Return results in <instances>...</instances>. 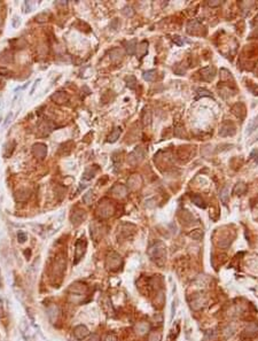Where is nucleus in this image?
<instances>
[{
	"label": "nucleus",
	"mask_w": 258,
	"mask_h": 341,
	"mask_svg": "<svg viewBox=\"0 0 258 341\" xmlns=\"http://www.w3.org/2000/svg\"><path fill=\"white\" fill-rule=\"evenodd\" d=\"M173 41H174L176 44H177V45H179V46L184 45V43H185L184 40H182V38H180L179 36H174V37H173Z\"/></svg>",
	"instance_id": "nucleus-30"
},
{
	"label": "nucleus",
	"mask_w": 258,
	"mask_h": 341,
	"mask_svg": "<svg viewBox=\"0 0 258 341\" xmlns=\"http://www.w3.org/2000/svg\"><path fill=\"white\" fill-rule=\"evenodd\" d=\"M88 341H100V338H99L97 335L93 334V335H92V337H91V339H90V340H88Z\"/></svg>",
	"instance_id": "nucleus-34"
},
{
	"label": "nucleus",
	"mask_w": 258,
	"mask_h": 341,
	"mask_svg": "<svg viewBox=\"0 0 258 341\" xmlns=\"http://www.w3.org/2000/svg\"><path fill=\"white\" fill-rule=\"evenodd\" d=\"M24 6L27 7V10H25V12H28V13H29V12H31V9H32V6H31L30 1H27V3H24Z\"/></svg>",
	"instance_id": "nucleus-31"
},
{
	"label": "nucleus",
	"mask_w": 258,
	"mask_h": 341,
	"mask_svg": "<svg viewBox=\"0 0 258 341\" xmlns=\"http://www.w3.org/2000/svg\"><path fill=\"white\" fill-rule=\"evenodd\" d=\"M13 117H14V113H13V111H9V114H8V115L6 116V118H5V122H3V127H8V124L12 123Z\"/></svg>",
	"instance_id": "nucleus-25"
},
{
	"label": "nucleus",
	"mask_w": 258,
	"mask_h": 341,
	"mask_svg": "<svg viewBox=\"0 0 258 341\" xmlns=\"http://www.w3.org/2000/svg\"><path fill=\"white\" fill-rule=\"evenodd\" d=\"M52 100L55 101L56 104H63L64 101L68 100V97L64 93H62V92H57V93L52 95Z\"/></svg>",
	"instance_id": "nucleus-12"
},
{
	"label": "nucleus",
	"mask_w": 258,
	"mask_h": 341,
	"mask_svg": "<svg viewBox=\"0 0 258 341\" xmlns=\"http://www.w3.org/2000/svg\"><path fill=\"white\" fill-rule=\"evenodd\" d=\"M121 133H122L121 127H116V129H115V130L113 131L110 134H109V137H108V143H115V141L119 138Z\"/></svg>",
	"instance_id": "nucleus-15"
},
{
	"label": "nucleus",
	"mask_w": 258,
	"mask_h": 341,
	"mask_svg": "<svg viewBox=\"0 0 258 341\" xmlns=\"http://www.w3.org/2000/svg\"><path fill=\"white\" fill-rule=\"evenodd\" d=\"M232 111L236 115V116L240 118V120H243L245 116V105L243 104H236L233 106V108H232Z\"/></svg>",
	"instance_id": "nucleus-10"
},
{
	"label": "nucleus",
	"mask_w": 258,
	"mask_h": 341,
	"mask_svg": "<svg viewBox=\"0 0 258 341\" xmlns=\"http://www.w3.org/2000/svg\"><path fill=\"white\" fill-rule=\"evenodd\" d=\"M189 237L193 238L194 240H200V239L203 237V232H202L201 230H195L189 233Z\"/></svg>",
	"instance_id": "nucleus-22"
},
{
	"label": "nucleus",
	"mask_w": 258,
	"mask_h": 341,
	"mask_svg": "<svg viewBox=\"0 0 258 341\" xmlns=\"http://www.w3.org/2000/svg\"><path fill=\"white\" fill-rule=\"evenodd\" d=\"M12 24H13V27L14 28H17L18 25L21 24V20H20V17H17V16H14L13 17V20H12Z\"/></svg>",
	"instance_id": "nucleus-29"
},
{
	"label": "nucleus",
	"mask_w": 258,
	"mask_h": 341,
	"mask_svg": "<svg viewBox=\"0 0 258 341\" xmlns=\"http://www.w3.org/2000/svg\"><path fill=\"white\" fill-rule=\"evenodd\" d=\"M174 311H176V303H174V301H173L172 302V308H171V319L173 318Z\"/></svg>",
	"instance_id": "nucleus-33"
},
{
	"label": "nucleus",
	"mask_w": 258,
	"mask_h": 341,
	"mask_svg": "<svg viewBox=\"0 0 258 341\" xmlns=\"http://www.w3.org/2000/svg\"><path fill=\"white\" fill-rule=\"evenodd\" d=\"M85 218H86V213H85L84 210H82V209H78V210L75 211L74 214H72V216H71V222H72V224L74 225H79L82 222L84 221Z\"/></svg>",
	"instance_id": "nucleus-9"
},
{
	"label": "nucleus",
	"mask_w": 258,
	"mask_h": 341,
	"mask_svg": "<svg viewBox=\"0 0 258 341\" xmlns=\"http://www.w3.org/2000/svg\"><path fill=\"white\" fill-rule=\"evenodd\" d=\"M86 251V241L85 239H79L75 245V263H78L79 260L83 257Z\"/></svg>",
	"instance_id": "nucleus-3"
},
{
	"label": "nucleus",
	"mask_w": 258,
	"mask_h": 341,
	"mask_svg": "<svg viewBox=\"0 0 258 341\" xmlns=\"http://www.w3.org/2000/svg\"><path fill=\"white\" fill-rule=\"evenodd\" d=\"M160 246V245H158ZM158 246H156V251H155V254H150V256L153 258H154L155 261H158L160 260H162V261H164V257H165V248L164 247H162V248H158Z\"/></svg>",
	"instance_id": "nucleus-11"
},
{
	"label": "nucleus",
	"mask_w": 258,
	"mask_h": 341,
	"mask_svg": "<svg viewBox=\"0 0 258 341\" xmlns=\"http://www.w3.org/2000/svg\"><path fill=\"white\" fill-rule=\"evenodd\" d=\"M88 334H90V331H88V328L85 325H78V326H76L74 328V335L78 340H83Z\"/></svg>",
	"instance_id": "nucleus-5"
},
{
	"label": "nucleus",
	"mask_w": 258,
	"mask_h": 341,
	"mask_svg": "<svg viewBox=\"0 0 258 341\" xmlns=\"http://www.w3.org/2000/svg\"><path fill=\"white\" fill-rule=\"evenodd\" d=\"M155 76H156V70H148V71H145L144 75H142V77H144V79H145V80H147V82H153V80L155 79Z\"/></svg>",
	"instance_id": "nucleus-18"
},
{
	"label": "nucleus",
	"mask_w": 258,
	"mask_h": 341,
	"mask_svg": "<svg viewBox=\"0 0 258 341\" xmlns=\"http://www.w3.org/2000/svg\"><path fill=\"white\" fill-rule=\"evenodd\" d=\"M201 97H211V93L209 92L208 90H204V89H200V90L197 91V97H196V99H198V98H201Z\"/></svg>",
	"instance_id": "nucleus-24"
},
{
	"label": "nucleus",
	"mask_w": 258,
	"mask_h": 341,
	"mask_svg": "<svg viewBox=\"0 0 258 341\" xmlns=\"http://www.w3.org/2000/svg\"><path fill=\"white\" fill-rule=\"evenodd\" d=\"M235 133V127L232 123H226L223 124V127H220V131H219V134L221 137H227V136H233Z\"/></svg>",
	"instance_id": "nucleus-8"
},
{
	"label": "nucleus",
	"mask_w": 258,
	"mask_h": 341,
	"mask_svg": "<svg viewBox=\"0 0 258 341\" xmlns=\"http://www.w3.org/2000/svg\"><path fill=\"white\" fill-rule=\"evenodd\" d=\"M200 74H201V78L203 80H207V82H210V80L213 79V77H215L216 75V69L213 67H207V68H203L201 71H200Z\"/></svg>",
	"instance_id": "nucleus-6"
},
{
	"label": "nucleus",
	"mask_w": 258,
	"mask_h": 341,
	"mask_svg": "<svg viewBox=\"0 0 258 341\" xmlns=\"http://www.w3.org/2000/svg\"><path fill=\"white\" fill-rule=\"evenodd\" d=\"M97 215L102 218H107L109 216L114 214V206L111 204V202H108V201H104V202H100L99 207H97Z\"/></svg>",
	"instance_id": "nucleus-2"
},
{
	"label": "nucleus",
	"mask_w": 258,
	"mask_h": 341,
	"mask_svg": "<svg viewBox=\"0 0 258 341\" xmlns=\"http://www.w3.org/2000/svg\"><path fill=\"white\" fill-rule=\"evenodd\" d=\"M209 5H210V6H219V5H220V3H219V1H218V3H211V1H210V3H209Z\"/></svg>",
	"instance_id": "nucleus-35"
},
{
	"label": "nucleus",
	"mask_w": 258,
	"mask_h": 341,
	"mask_svg": "<svg viewBox=\"0 0 258 341\" xmlns=\"http://www.w3.org/2000/svg\"><path fill=\"white\" fill-rule=\"evenodd\" d=\"M66 257L63 255H59L54 260V264L52 268V277L53 278H61L66 270Z\"/></svg>",
	"instance_id": "nucleus-1"
},
{
	"label": "nucleus",
	"mask_w": 258,
	"mask_h": 341,
	"mask_svg": "<svg viewBox=\"0 0 258 341\" xmlns=\"http://www.w3.org/2000/svg\"><path fill=\"white\" fill-rule=\"evenodd\" d=\"M36 20H37L38 22H46V21H47L46 13L44 12V13H40L39 15H37V16H36Z\"/></svg>",
	"instance_id": "nucleus-27"
},
{
	"label": "nucleus",
	"mask_w": 258,
	"mask_h": 341,
	"mask_svg": "<svg viewBox=\"0 0 258 341\" xmlns=\"http://www.w3.org/2000/svg\"><path fill=\"white\" fill-rule=\"evenodd\" d=\"M17 240L20 241L21 244H23V242H25V241L28 240V235L25 232H18L17 233Z\"/></svg>",
	"instance_id": "nucleus-26"
},
{
	"label": "nucleus",
	"mask_w": 258,
	"mask_h": 341,
	"mask_svg": "<svg viewBox=\"0 0 258 341\" xmlns=\"http://www.w3.org/2000/svg\"><path fill=\"white\" fill-rule=\"evenodd\" d=\"M141 184V178L138 177V175H133L132 177L129 179V186L131 188H137Z\"/></svg>",
	"instance_id": "nucleus-13"
},
{
	"label": "nucleus",
	"mask_w": 258,
	"mask_h": 341,
	"mask_svg": "<svg viewBox=\"0 0 258 341\" xmlns=\"http://www.w3.org/2000/svg\"><path fill=\"white\" fill-rule=\"evenodd\" d=\"M220 200L224 202V203H227L228 198H229V194H228V186H225L223 190L220 191Z\"/></svg>",
	"instance_id": "nucleus-20"
},
{
	"label": "nucleus",
	"mask_w": 258,
	"mask_h": 341,
	"mask_svg": "<svg viewBox=\"0 0 258 341\" xmlns=\"http://www.w3.org/2000/svg\"><path fill=\"white\" fill-rule=\"evenodd\" d=\"M32 152H34V156L39 157V159H44V157L47 155V147L46 145L41 144V143H38V144L34 145L32 147Z\"/></svg>",
	"instance_id": "nucleus-4"
},
{
	"label": "nucleus",
	"mask_w": 258,
	"mask_h": 341,
	"mask_svg": "<svg viewBox=\"0 0 258 341\" xmlns=\"http://www.w3.org/2000/svg\"><path fill=\"white\" fill-rule=\"evenodd\" d=\"M92 200H93V193H92V191H88L84 197H83V201H84L85 203L90 204L91 202H92Z\"/></svg>",
	"instance_id": "nucleus-23"
},
{
	"label": "nucleus",
	"mask_w": 258,
	"mask_h": 341,
	"mask_svg": "<svg viewBox=\"0 0 258 341\" xmlns=\"http://www.w3.org/2000/svg\"><path fill=\"white\" fill-rule=\"evenodd\" d=\"M126 50L129 55H133L137 52V39H132L126 44Z\"/></svg>",
	"instance_id": "nucleus-14"
},
{
	"label": "nucleus",
	"mask_w": 258,
	"mask_h": 341,
	"mask_svg": "<svg viewBox=\"0 0 258 341\" xmlns=\"http://www.w3.org/2000/svg\"><path fill=\"white\" fill-rule=\"evenodd\" d=\"M126 85H128L130 89H135V85H137V79H135V77L134 76H129L126 77Z\"/></svg>",
	"instance_id": "nucleus-21"
},
{
	"label": "nucleus",
	"mask_w": 258,
	"mask_h": 341,
	"mask_svg": "<svg viewBox=\"0 0 258 341\" xmlns=\"http://www.w3.org/2000/svg\"><path fill=\"white\" fill-rule=\"evenodd\" d=\"M192 201H193V203H195L197 207L200 208H205V202L204 200L202 199L200 195H193L192 197Z\"/></svg>",
	"instance_id": "nucleus-17"
},
{
	"label": "nucleus",
	"mask_w": 258,
	"mask_h": 341,
	"mask_svg": "<svg viewBox=\"0 0 258 341\" xmlns=\"http://www.w3.org/2000/svg\"><path fill=\"white\" fill-rule=\"evenodd\" d=\"M119 263H121V256L117 255L116 253H111L110 256L107 260V265L109 267V269H111V270L117 269L119 267Z\"/></svg>",
	"instance_id": "nucleus-7"
},
{
	"label": "nucleus",
	"mask_w": 258,
	"mask_h": 341,
	"mask_svg": "<svg viewBox=\"0 0 258 341\" xmlns=\"http://www.w3.org/2000/svg\"><path fill=\"white\" fill-rule=\"evenodd\" d=\"M245 183H238V184L235 185V187L234 190H233V193L234 194H243L245 192Z\"/></svg>",
	"instance_id": "nucleus-19"
},
{
	"label": "nucleus",
	"mask_w": 258,
	"mask_h": 341,
	"mask_svg": "<svg viewBox=\"0 0 258 341\" xmlns=\"http://www.w3.org/2000/svg\"><path fill=\"white\" fill-rule=\"evenodd\" d=\"M102 341H117V338L114 334H106Z\"/></svg>",
	"instance_id": "nucleus-28"
},
{
	"label": "nucleus",
	"mask_w": 258,
	"mask_h": 341,
	"mask_svg": "<svg viewBox=\"0 0 258 341\" xmlns=\"http://www.w3.org/2000/svg\"><path fill=\"white\" fill-rule=\"evenodd\" d=\"M147 50H148V41H146V40H144V41H141L140 45H139V47L137 46V51H138V53L140 54L141 57H144L145 54L147 53Z\"/></svg>",
	"instance_id": "nucleus-16"
},
{
	"label": "nucleus",
	"mask_w": 258,
	"mask_h": 341,
	"mask_svg": "<svg viewBox=\"0 0 258 341\" xmlns=\"http://www.w3.org/2000/svg\"><path fill=\"white\" fill-rule=\"evenodd\" d=\"M39 82H40V79H37V80H36V82H34V86H32V89H31V91H30V94H31V95H32V94H34V89H36V87H37V85H38V83H39Z\"/></svg>",
	"instance_id": "nucleus-32"
}]
</instances>
